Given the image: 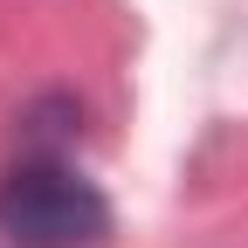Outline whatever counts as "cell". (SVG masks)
Segmentation results:
<instances>
[{"label": "cell", "mask_w": 248, "mask_h": 248, "mask_svg": "<svg viewBox=\"0 0 248 248\" xmlns=\"http://www.w3.org/2000/svg\"><path fill=\"white\" fill-rule=\"evenodd\" d=\"M110 200L62 159H21L0 179V248H97Z\"/></svg>", "instance_id": "obj_1"}]
</instances>
